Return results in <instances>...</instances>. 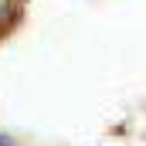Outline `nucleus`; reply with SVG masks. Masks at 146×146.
Returning <instances> with one entry per match:
<instances>
[{
  "label": "nucleus",
  "instance_id": "f257e3e1",
  "mask_svg": "<svg viewBox=\"0 0 146 146\" xmlns=\"http://www.w3.org/2000/svg\"><path fill=\"white\" fill-rule=\"evenodd\" d=\"M0 146H10V139H3V136H0Z\"/></svg>",
  "mask_w": 146,
  "mask_h": 146
}]
</instances>
